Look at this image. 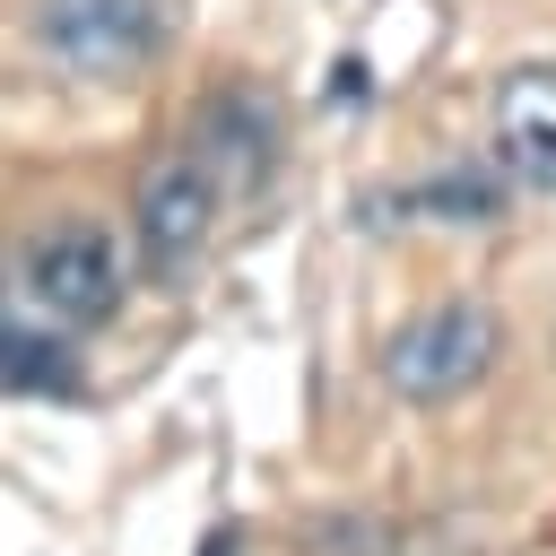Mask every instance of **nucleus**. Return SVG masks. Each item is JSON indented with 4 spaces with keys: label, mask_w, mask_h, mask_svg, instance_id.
<instances>
[{
    "label": "nucleus",
    "mask_w": 556,
    "mask_h": 556,
    "mask_svg": "<svg viewBox=\"0 0 556 556\" xmlns=\"http://www.w3.org/2000/svg\"><path fill=\"white\" fill-rule=\"evenodd\" d=\"M495 356H504V321H495V304L452 295V304L408 313V321L382 339V391L408 400V408H443V400L478 391V382L495 374Z\"/></svg>",
    "instance_id": "f257e3e1"
},
{
    "label": "nucleus",
    "mask_w": 556,
    "mask_h": 556,
    "mask_svg": "<svg viewBox=\"0 0 556 556\" xmlns=\"http://www.w3.org/2000/svg\"><path fill=\"white\" fill-rule=\"evenodd\" d=\"M17 304L26 313H43L52 330H96V321H113V304H122V252H113V235L96 226V217H52V226H35L26 243H17Z\"/></svg>",
    "instance_id": "f03ea898"
},
{
    "label": "nucleus",
    "mask_w": 556,
    "mask_h": 556,
    "mask_svg": "<svg viewBox=\"0 0 556 556\" xmlns=\"http://www.w3.org/2000/svg\"><path fill=\"white\" fill-rule=\"evenodd\" d=\"M26 26H35V52L61 78H130L165 43V9L156 0H35Z\"/></svg>",
    "instance_id": "7ed1b4c3"
},
{
    "label": "nucleus",
    "mask_w": 556,
    "mask_h": 556,
    "mask_svg": "<svg viewBox=\"0 0 556 556\" xmlns=\"http://www.w3.org/2000/svg\"><path fill=\"white\" fill-rule=\"evenodd\" d=\"M208 226H217V165L200 148H165L148 156L139 191H130V235H139V261L156 278H191V261L208 252Z\"/></svg>",
    "instance_id": "20e7f679"
},
{
    "label": "nucleus",
    "mask_w": 556,
    "mask_h": 556,
    "mask_svg": "<svg viewBox=\"0 0 556 556\" xmlns=\"http://www.w3.org/2000/svg\"><path fill=\"white\" fill-rule=\"evenodd\" d=\"M495 165L521 191L556 200V70H513L495 87Z\"/></svg>",
    "instance_id": "39448f33"
},
{
    "label": "nucleus",
    "mask_w": 556,
    "mask_h": 556,
    "mask_svg": "<svg viewBox=\"0 0 556 556\" xmlns=\"http://www.w3.org/2000/svg\"><path fill=\"white\" fill-rule=\"evenodd\" d=\"M269 148H278V122H269V104H261V96L226 87V96H208V104H200V156H208V165H226V174L261 182V174H269Z\"/></svg>",
    "instance_id": "423d86ee"
},
{
    "label": "nucleus",
    "mask_w": 556,
    "mask_h": 556,
    "mask_svg": "<svg viewBox=\"0 0 556 556\" xmlns=\"http://www.w3.org/2000/svg\"><path fill=\"white\" fill-rule=\"evenodd\" d=\"M0 374H9V391L17 400H70L78 391V365H70V330H52L43 313H9V330H0Z\"/></svg>",
    "instance_id": "0eeeda50"
}]
</instances>
